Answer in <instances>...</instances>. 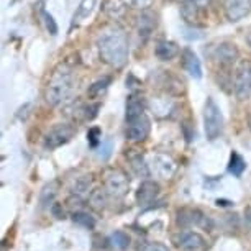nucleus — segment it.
<instances>
[{
    "label": "nucleus",
    "instance_id": "nucleus-33",
    "mask_svg": "<svg viewBox=\"0 0 251 251\" xmlns=\"http://www.w3.org/2000/svg\"><path fill=\"white\" fill-rule=\"evenodd\" d=\"M140 251H169V250L161 243H145L140 248Z\"/></svg>",
    "mask_w": 251,
    "mask_h": 251
},
{
    "label": "nucleus",
    "instance_id": "nucleus-3",
    "mask_svg": "<svg viewBox=\"0 0 251 251\" xmlns=\"http://www.w3.org/2000/svg\"><path fill=\"white\" fill-rule=\"evenodd\" d=\"M203 128L208 140L219 138L224 128V115H222L220 107L217 105L212 97L207 99L205 107H203Z\"/></svg>",
    "mask_w": 251,
    "mask_h": 251
},
{
    "label": "nucleus",
    "instance_id": "nucleus-5",
    "mask_svg": "<svg viewBox=\"0 0 251 251\" xmlns=\"http://www.w3.org/2000/svg\"><path fill=\"white\" fill-rule=\"evenodd\" d=\"M130 181L126 177V174L120 171V169H113L107 174L105 177V191L110 194L112 197H123L128 192Z\"/></svg>",
    "mask_w": 251,
    "mask_h": 251
},
{
    "label": "nucleus",
    "instance_id": "nucleus-14",
    "mask_svg": "<svg viewBox=\"0 0 251 251\" xmlns=\"http://www.w3.org/2000/svg\"><path fill=\"white\" fill-rule=\"evenodd\" d=\"M207 217L202 214V212L199 210H187V208H184V210H179L177 214V224L182 225V226H191V225H207Z\"/></svg>",
    "mask_w": 251,
    "mask_h": 251
},
{
    "label": "nucleus",
    "instance_id": "nucleus-8",
    "mask_svg": "<svg viewBox=\"0 0 251 251\" xmlns=\"http://www.w3.org/2000/svg\"><path fill=\"white\" fill-rule=\"evenodd\" d=\"M224 8L230 22H240L251 12V0H224Z\"/></svg>",
    "mask_w": 251,
    "mask_h": 251
},
{
    "label": "nucleus",
    "instance_id": "nucleus-23",
    "mask_svg": "<svg viewBox=\"0 0 251 251\" xmlns=\"http://www.w3.org/2000/svg\"><path fill=\"white\" fill-rule=\"evenodd\" d=\"M107 194L108 192L105 191V187L92 191L91 197H89V203H91V207L96 208V210H102V208H105V205H107Z\"/></svg>",
    "mask_w": 251,
    "mask_h": 251
},
{
    "label": "nucleus",
    "instance_id": "nucleus-26",
    "mask_svg": "<svg viewBox=\"0 0 251 251\" xmlns=\"http://www.w3.org/2000/svg\"><path fill=\"white\" fill-rule=\"evenodd\" d=\"M110 245L113 246V248H117V250H126L128 248V245H130V238H128V235L125 233V231H115V233H112L110 235Z\"/></svg>",
    "mask_w": 251,
    "mask_h": 251
},
{
    "label": "nucleus",
    "instance_id": "nucleus-17",
    "mask_svg": "<svg viewBox=\"0 0 251 251\" xmlns=\"http://www.w3.org/2000/svg\"><path fill=\"white\" fill-rule=\"evenodd\" d=\"M154 54L158 56L161 61H171L179 54V48L173 41H159L154 48Z\"/></svg>",
    "mask_w": 251,
    "mask_h": 251
},
{
    "label": "nucleus",
    "instance_id": "nucleus-16",
    "mask_svg": "<svg viewBox=\"0 0 251 251\" xmlns=\"http://www.w3.org/2000/svg\"><path fill=\"white\" fill-rule=\"evenodd\" d=\"M145 115V100L138 94H131L126 100V122Z\"/></svg>",
    "mask_w": 251,
    "mask_h": 251
},
{
    "label": "nucleus",
    "instance_id": "nucleus-24",
    "mask_svg": "<svg viewBox=\"0 0 251 251\" xmlns=\"http://www.w3.org/2000/svg\"><path fill=\"white\" fill-rule=\"evenodd\" d=\"M228 169H230V173L233 174V176L236 177H240L241 174H243V171L246 169V163H245V159L241 158V156L238 153H231L230 156V164H228Z\"/></svg>",
    "mask_w": 251,
    "mask_h": 251
},
{
    "label": "nucleus",
    "instance_id": "nucleus-38",
    "mask_svg": "<svg viewBox=\"0 0 251 251\" xmlns=\"http://www.w3.org/2000/svg\"><path fill=\"white\" fill-rule=\"evenodd\" d=\"M217 203H219V205H228L230 202H226V201H217Z\"/></svg>",
    "mask_w": 251,
    "mask_h": 251
},
{
    "label": "nucleus",
    "instance_id": "nucleus-11",
    "mask_svg": "<svg viewBox=\"0 0 251 251\" xmlns=\"http://www.w3.org/2000/svg\"><path fill=\"white\" fill-rule=\"evenodd\" d=\"M182 64L184 69L192 75L194 79H201L202 77V64L201 59L197 58V54L192 50L186 48L182 51Z\"/></svg>",
    "mask_w": 251,
    "mask_h": 251
},
{
    "label": "nucleus",
    "instance_id": "nucleus-35",
    "mask_svg": "<svg viewBox=\"0 0 251 251\" xmlns=\"http://www.w3.org/2000/svg\"><path fill=\"white\" fill-rule=\"evenodd\" d=\"M110 151H112V141L108 140L103 143V148H100V153H99V156H100L102 159H107L108 156H110Z\"/></svg>",
    "mask_w": 251,
    "mask_h": 251
},
{
    "label": "nucleus",
    "instance_id": "nucleus-12",
    "mask_svg": "<svg viewBox=\"0 0 251 251\" xmlns=\"http://www.w3.org/2000/svg\"><path fill=\"white\" fill-rule=\"evenodd\" d=\"M150 107H151V110L156 113V117L164 118V117H168L173 113L174 102H173V99L168 97V96H156V97L151 99Z\"/></svg>",
    "mask_w": 251,
    "mask_h": 251
},
{
    "label": "nucleus",
    "instance_id": "nucleus-25",
    "mask_svg": "<svg viewBox=\"0 0 251 251\" xmlns=\"http://www.w3.org/2000/svg\"><path fill=\"white\" fill-rule=\"evenodd\" d=\"M91 184H92V176H91V174H89V176L79 177L77 181H75L74 187H73V194L77 199H80V197L84 196V194L89 192V187H91Z\"/></svg>",
    "mask_w": 251,
    "mask_h": 251
},
{
    "label": "nucleus",
    "instance_id": "nucleus-15",
    "mask_svg": "<svg viewBox=\"0 0 251 251\" xmlns=\"http://www.w3.org/2000/svg\"><path fill=\"white\" fill-rule=\"evenodd\" d=\"M153 166H154V173L159 174L161 177L168 179L174 174V169H176V164L174 161L166 154H158L153 158Z\"/></svg>",
    "mask_w": 251,
    "mask_h": 251
},
{
    "label": "nucleus",
    "instance_id": "nucleus-21",
    "mask_svg": "<svg viewBox=\"0 0 251 251\" xmlns=\"http://www.w3.org/2000/svg\"><path fill=\"white\" fill-rule=\"evenodd\" d=\"M58 182L56 181H51L50 184H46L43 187V191L40 194V203L41 207H48L50 203H53L54 197L58 196Z\"/></svg>",
    "mask_w": 251,
    "mask_h": 251
},
{
    "label": "nucleus",
    "instance_id": "nucleus-32",
    "mask_svg": "<svg viewBox=\"0 0 251 251\" xmlns=\"http://www.w3.org/2000/svg\"><path fill=\"white\" fill-rule=\"evenodd\" d=\"M43 18H45V25H46V30H48L51 35H56L58 33V25H56L54 18L50 15L48 12L43 10Z\"/></svg>",
    "mask_w": 251,
    "mask_h": 251
},
{
    "label": "nucleus",
    "instance_id": "nucleus-2",
    "mask_svg": "<svg viewBox=\"0 0 251 251\" xmlns=\"http://www.w3.org/2000/svg\"><path fill=\"white\" fill-rule=\"evenodd\" d=\"M74 87V75L73 71L68 69L66 66H59L51 75L48 86L45 89V99L50 105H59L66 99L71 96Z\"/></svg>",
    "mask_w": 251,
    "mask_h": 251
},
{
    "label": "nucleus",
    "instance_id": "nucleus-37",
    "mask_svg": "<svg viewBox=\"0 0 251 251\" xmlns=\"http://www.w3.org/2000/svg\"><path fill=\"white\" fill-rule=\"evenodd\" d=\"M245 222H246V226L251 228V207H248L245 210Z\"/></svg>",
    "mask_w": 251,
    "mask_h": 251
},
{
    "label": "nucleus",
    "instance_id": "nucleus-19",
    "mask_svg": "<svg viewBox=\"0 0 251 251\" xmlns=\"http://www.w3.org/2000/svg\"><path fill=\"white\" fill-rule=\"evenodd\" d=\"M182 17L184 20L191 25H201V20H202V10L201 7L196 5V2H187L186 5L182 8Z\"/></svg>",
    "mask_w": 251,
    "mask_h": 251
},
{
    "label": "nucleus",
    "instance_id": "nucleus-10",
    "mask_svg": "<svg viewBox=\"0 0 251 251\" xmlns=\"http://www.w3.org/2000/svg\"><path fill=\"white\" fill-rule=\"evenodd\" d=\"M238 56L240 51L233 43H220L214 50V58L224 66H231L233 63H236Z\"/></svg>",
    "mask_w": 251,
    "mask_h": 251
},
{
    "label": "nucleus",
    "instance_id": "nucleus-1",
    "mask_svg": "<svg viewBox=\"0 0 251 251\" xmlns=\"http://www.w3.org/2000/svg\"><path fill=\"white\" fill-rule=\"evenodd\" d=\"M99 53L105 64L120 69L128 59V38L120 26L113 25L102 31L97 41Z\"/></svg>",
    "mask_w": 251,
    "mask_h": 251
},
{
    "label": "nucleus",
    "instance_id": "nucleus-34",
    "mask_svg": "<svg viewBox=\"0 0 251 251\" xmlns=\"http://www.w3.org/2000/svg\"><path fill=\"white\" fill-rule=\"evenodd\" d=\"M99 135H100V130L99 128H91L87 133V138H89V143H91L92 146H97L99 143Z\"/></svg>",
    "mask_w": 251,
    "mask_h": 251
},
{
    "label": "nucleus",
    "instance_id": "nucleus-4",
    "mask_svg": "<svg viewBox=\"0 0 251 251\" xmlns=\"http://www.w3.org/2000/svg\"><path fill=\"white\" fill-rule=\"evenodd\" d=\"M75 133L74 126L68 125V123H58L51 128L48 133L45 135V148L46 150H56L59 146L66 145L73 138Z\"/></svg>",
    "mask_w": 251,
    "mask_h": 251
},
{
    "label": "nucleus",
    "instance_id": "nucleus-20",
    "mask_svg": "<svg viewBox=\"0 0 251 251\" xmlns=\"http://www.w3.org/2000/svg\"><path fill=\"white\" fill-rule=\"evenodd\" d=\"M154 26H156V22L151 13H143L141 17H138V25H136V28H138V35L143 36L145 40L153 33Z\"/></svg>",
    "mask_w": 251,
    "mask_h": 251
},
{
    "label": "nucleus",
    "instance_id": "nucleus-9",
    "mask_svg": "<svg viewBox=\"0 0 251 251\" xmlns=\"http://www.w3.org/2000/svg\"><path fill=\"white\" fill-rule=\"evenodd\" d=\"M177 245L184 251H205L207 241L197 231H182L177 238Z\"/></svg>",
    "mask_w": 251,
    "mask_h": 251
},
{
    "label": "nucleus",
    "instance_id": "nucleus-30",
    "mask_svg": "<svg viewBox=\"0 0 251 251\" xmlns=\"http://www.w3.org/2000/svg\"><path fill=\"white\" fill-rule=\"evenodd\" d=\"M154 0H125V3L130 8H136V10H148L153 5Z\"/></svg>",
    "mask_w": 251,
    "mask_h": 251
},
{
    "label": "nucleus",
    "instance_id": "nucleus-40",
    "mask_svg": "<svg viewBox=\"0 0 251 251\" xmlns=\"http://www.w3.org/2000/svg\"><path fill=\"white\" fill-rule=\"evenodd\" d=\"M184 3H187V2H201V0H182Z\"/></svg>",
    "mask_w": 251,
    "mask_h": 251
},
{
    "label": "nucleus",
    "instance_id": "nucleus-39",
    "mask_svg": "<svg viewBox=\"0 0 251 251\" xmlns=\"http://www.w3.org/2000/svg\"><path fill=\"white\" fill-rule=\"evenodd\" d=\"M246 41H248V45L251 46V33H250V35H248V38H246Z\"/></svg>",
    "mask_w": 251,
    "mask_h": 251
},
{
    "label": "nucleus",
    "instance_id": "nucleus-18",
    "mask_svg": "<svg viewBox=\"0 0 251 251\" xmlns=\"http://www.w3.org/2000/svg\"><path fill=\"white\" fill-rule=\"evenodd\" d=\"M126 7L128 5L125 3V0H105L103 2V12L113 20H118V18L125 15Z\"/></svg>",
    "mask_w": 251,
    "mask_h": 251
},
{
    "label": "nucleus",
    "instance_id": "nucleus-6",
    "mask_svg": "<svg viewBox=\"0 0 251 251\" xmlns=\"http://www.w3.org/2000/svg\"><path fill=\"white\" fill-rule=\"evenodd\" d=\"M235 96L238 100H246L251 96V68L248 64L240 66L235 74Z\"/></svg>",
    "mask_w": 251,
    "mask_h": 251
},
{
    "label": "nucleus",
    "instance_id": "nucleus-27",
    "mask_svg": "<svg viewBox=\"0 0 251 251\" xmlns=\"http://www.w3.org/2000/svg\"><path fill=\"white\" fill-rule=\"evenodd\" d=\"M110 82H112V79H110V77H102V79L96 80V82H94L92 86L89 87L87 96L91 97V99L99 97L103 91H107V87L110 86Z\"/></svg>",
    "mask_w": 251,
    "mask_h": 251
},
{
    "label": "nucleus",
    "instance_id": "nucleus-31",
    "mask_svg": "<svg viewBox=\"0 0 251 251\" xmlns=\"http://www.w3.org/2000/svg\"><path fill=\"white\" fill-rule=\"evenodd\" d=\"M100 108L99 103H89L87 107H82V115L86 120H92V118L97 117V110Z\"/></svg>",
    "mask_w": 251,
    "mask_h": 251
},
{
    "label": "nucleus",
    "instance_id": "nucleus-22",
    "mask_svg": "<svg viewBox=\"0 0 251 251\" xmlns=\"http://www.w3.org/2000/svg\"><path fill=\"white\" fill-rule=\"evenodd\" d=\"M96 2L97 0H82V2L79 3L77 10H75V13H74V23L82 22L84 18H87L89 15H91L94 7H96Z\"/></svg>",
    "mask_w": 251,
    "mask_h": 251
},
{
    "label": "nucleus",
    "instance_id": "nucleus-13",
    "mask_svg": "<svg viewBox=\"0 0 251 251\" xmlns=\"http://www.w3.org/2000/svg\"><path fill=\"white\" fill-rule=\"evenodd\" d=\"M159 194V186L153 181H145L140 186L138 192H136V201H138L140 205H148L158 197Z\"/></svg>",
    "mask_w": 251,
    "mask_h": 251
},
{
    "label": "nucleus",
    "instance_id": "nucleus-7",
    "mask_svg": "<svg viewBox=\"0 0 251 251\" xmlns=\"http://www.w3.org/2000/svg\"><path fill=\"white\" fill-rule=\"evenodd\" d=\"M150 135V120L146 115H141L135 120H130L126 125V138L130 141H143Z\"/></svg>",
    "mask_w": 251,
    "mask_h": 251
},
{
    "label": "nucleus",
    "instance_id": "nucleus-28",
    "mask_svg": "<svg viewBox=\"0 0 251 251\" xmlns=\"http://www.w3.org/2000/svg\"><path fill=\"white\" fill-rule=\"evenodd\" d=\"M73 220L77 225L84 226V228H89V230H92L94 226H96V220H94V217L86 214V212H74V214H73Z\"/></svg>",
    "mask_w": 251,
    "mask_h": 251
},
{
    "label": "nucleus",
    "instance_id": "nucleus-36",
    "mask_svg": "<svg viewBox=\"0 0 251 251\" xmlns=\"http://www.w3.org/2000/svg\"><path fill=\"white\" fill-rule=\"evenodd\" d=\"M51 212H53V215L56 217V219H64V208H63L61 203H53Z\"/></svg>",
    "mask_w": 251,
    "mask_h": 251
},
{
    "label": "nucleus",
    "instance_id": "nucleus-29",
    "mask_svg": "<svg viewBox=\"0 0 251 251\" xmlns=\"http://www.w3.org/2000/svg\"><path fill=\"white\" fill-rule=\"evenodd\" d=\"M131 168H133V171L141 177H146L150 174V169H148L150 164H146L141 156H136V158L131 159Z\"/></svg>",
    "mask_w": 251,
    "mask_h": 251
}]
</instances>
